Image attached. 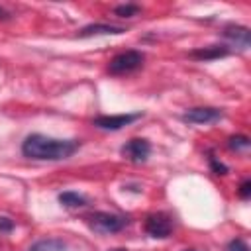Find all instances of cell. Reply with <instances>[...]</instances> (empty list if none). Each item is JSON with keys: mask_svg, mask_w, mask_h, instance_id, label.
<instances>
[{"mask_svg": "<svg viewBox=\"0 0 251 251\" xmlns=\"http://www.w3.org/2000/svg\"><path fill=\"white\" fill-rule=\"evenodd\" d=\"M224 112L220 108H210V106H200V108H190L182 114V122L186 124H212L222 120Z\"/></svg>", "mask_w": 251, "mask_h": 251, "instance_id": "5b68a950", "label": "cell"}, {"mask_svg": "<svg viewBox=\"0 0 251 251\" xmlns=\"http://www.w3.org/2000/svg\"><path fill=\"white\" fill-rule=\"evenodd\" d=\"M224 37L229 39L231 43H235L237 47L247 49L249 41H251V31L247 27H243V25H227L224 29Z\"/></svg>", "mask_w": 251, "mask_h": 251, "instance_id": "ba28073f", "label": "cell"}, {"mask_svg": "<svg viewBox=\"0 0 251 251\" xmlns=\"http://www.w3.org/2000/svg\"><path fill=\"white\" fill-rule=\"evenodd\" d=\"M237 194H239V198H241V200H247V198L251 196V180H249V178H245V180L239 184Z\"/></svg>", "mask_w": 251, "mask_h": 251, "instance_id": "2e32d148", "label": "cell"}, {"mask_svg": "<svg viewBox=\"0 0 251 251\" xmlns=\"http://www.w3.org/2000/svg\"><path fill=\"white\" fill-rule=\"evenodd\" d=\"M78 149L76 139H55L41 133H31L22 143V155L33 161H63Z\"/></svg>", "mask_w": 251, "mask_h": 251, "instance_id": "6da1fadb", "label": "cell"}, {"mask_svg": "<svg viewBox=\"0 0 251 251\" xmlns=\"http://www.w3.org/2000/svg\"><path fill=\"white\" fill-rule=\"evenodd\" d=\"M141 12V8L137 4H120L114 8V14L120 16V18H133Z\"/></svg>", "mask_w": 251, "mask_h": 251, "instance_id": "4fadbf2b", "label": "cell"}, {"mask_svg": "<svg viewBox=\"0 0 251 251\" xmlns=\"http://www.w3.org/2000/svg\"><path fill=\"white\" fill-rule=\"evenodd\" d=\"M226 55H229V49L226 45H210V47H202V49L192 51V57L200 59V61H212V59H220Z\"/></svg>", "mask_w": 251, "mask_h": 251, "instance_id": "30bf717a", "label": "cell"}, {"mask_svg": "<svg viewBox=\"0 0 251 251\" xmlns=\"http://www.w3.org/2000/svg\"><path fill=\"white\" fill-rule=\"evenodd\" d=\"M226 251H249V247H247V243H245L241 237H237V239H231V241L227 243Z\"/></svg>", "mask_w": 251, "mask_h": 251, "instance_id": "9a60e30c", "label": "cell"}, {"mask_svg": "<svg viewBox=\"0 0 251 251\" xmlns=\"http://www.w3.org/2000/svg\"><path fill=\"white\" fill-rule=\"evenodd\" d=\"M151 153V145L147 139H141V137H135V139H129L124 147H122V155L126 159H129L131 163H143L147 161Z\"/></svg>", "mask_w": 251, "mask_h": 251, "instance_id": "8992f818", "label": "cell"}, {"mask_svg": "<svg viewBox=\"0 0 251 251\" xmlns=\"http://www.w3.org/2000/svg\"><path fill=\"white\" fill-rule=\"evenodd\" d=\"M14 220H10V218H6V216H0V235H4V233H10L12 229H14Z\"/></svg>", "mask_w": 251, "mask_h": 251, "instance_id": "e0dca14e", "label": "cell"}, {"mask_svg": "<svg viewBox=\"0 0 251 251\" xmlns=\"http://www.w3.org/2000/svg\"><path fill=\"white\" fill-rule=\"evenodd\" d=\"M143 61H145V55L141 51L127 49V51H122L116 57H112V61L108 63V73L114 75V76L129 75V73L137 71L143 65Z\"/></svg>", "mask_w": 251, "mask_h": 251, "instance_id": "7a4b0ae2", "label": "cell"}, {"mask_svg": "<svg viewBox=\"0 0 251 251\" xmlns=\"http://www.w3.org/2000/svg\"><path fill=\"white\" fill-rule=\"evenodd\" d=\"M127 218L110 212H94L88 216V226L96 233H118L127 226Z\"/></svg>", "mask_w": 251, "mask_h": 251, "instance_id": "3957f363", "label": "cell"}, {"mask_svg": "<svg viewBox=\"0 0 251 251\" xmlns=\"http://www.w3.org/2000/svg\"><path fill=\"white\" fill-rule=\"evenodd\" d=\"M8 18H10V12H8L6 8L0 6V20H8Z\"/></svg>", "mask_w": 251, "mask_h": 251, "instance_id": "d6986e66", "label": "cell"}, {"mask_svg": "<svg viewBox=\"0 0 251 251\" xmlns=\"http://www.w3.org/2000/svg\"><path fill=\"white\" fill-rule=\"evenodd\" d=\"M124 27L112 25V24H90L78 31V37H92V35H120L124 33Z\"/></svg>", "mask_w": 251, "mask_h": 251, "instance_id": "9c48e42d", "label": "cell"}, {"mask_svg": "<svg viewBox=\"0 0 251 251\" xmlns=\"http://www.w3.org/2000/svg\"><path fill=\"white\" fill-rule=\"evenodd\" d=\"M59 202L65 208H82V206H86V198L82 194H78V192H73V190L61 192L59 194Z\"/></svg>", "mask_w": 251, "mask_h": 251, "instance_id": "7c38bea8", "label": "cell"}, {"mask_svg": "<svg viewBox=\"0 0 251 251\" xmlns=\"http://www.w3.org/2000/svg\"><path fill=\"white\" fill-rule=\"evenodd\" d=\"M65 249H67V245L59 237H45V239L35 241L29 247V251H65Z\"/></svg>", "mask_w": 251, "mask_h": 251, "instance_id": "8fae6325", "label": "cell"}, {"mask_svg": "<svg viewBox=\"0 0 251 251\" xmlns=\"http://www.w3.org/2000/svg\"><path fill=\"white\" fill-rule=\"evenodd\" d=\"M173 218L165 212H153L145 218V233L155 239H165L173 233Z\"/></svg>", "mask_w": 251, "mask_h": 251, "instance_id": "277c9868", "label": "cell"}, {"mask_svg": "<svg viewBox=\"0 0 251 251\" xmlns=\"http://www.w3.org/2000/svg\"><path fill=\"white\" fill-rule=\"evenodd\" d=\"M210 165H212V171H214L216 175H226V173H227V167H226V165H222V163H218L214 157L210 159Z\"/></svg>", "mask_w": 251, "mask_h": 251, "instance_id": "ac0fdd59", "label": "cell"}, {"mask_svg": "<svg viewBox=\"0 0 251 251\" xmlns=\"http://www.w3.org/2000/svg\"><path fill=\"white\" fill-rule=\"evenodd\" d=\"M141 114H118V116H98L94 118V126L100 127V129H110V131H116V129H122L126 126H129L131 122L139 120Z\"/></svg>", "mask_w": 251, "mask_h": 251, "instance_id": "52a82bcc", "label": "cell"}, {"mask_svg": "<svg viewBox=\"0 0 251 251\" xmlns=\"http://www.w3.org/2000/svg\"><path fill=\"white\" fill-rule=\"evenodd\" d=\"M112 251H126V249H112Z\"/></svg>", "mask_w": 251, "mask_h": 251, "instance_id": "ffe728a7", "label": "cell"}, {"mask_svg": "<svg viewBox=\"0 0 251 251\" xmlns=\"http://www.w3.org/2000/svg\"><path fill=\"white\" fill-rule=\"evenodd\" d=\"M227 147L231 151H247L249 149V137L247 135H231L227 139Z\"/></svg>", "mask_w": 251, "mask_h": 251, "instance_id": "5bb4252c", "label": "cell"}]
</instances>
